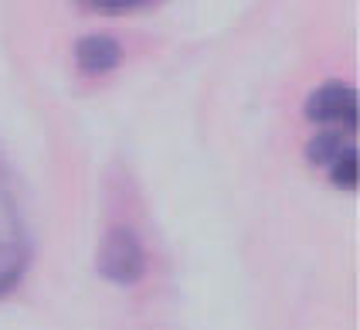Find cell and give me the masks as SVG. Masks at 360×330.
<instances>
[{
    "label": "cell",
    "instance_id": "obj_5",
    "mask_svg": "<svg viewBox=\"0 0 360 330\" xmlns=\"http://www.w3.org/2000/svg\"><path fill=\"white\" fill-rule=\"evenodd\" d=\"M347 146H350V144H343L340 129H323V133H316V137L309 140V146H306V157H309L313 164L330 167L343 153V150H347Z\"/></svg>",
    "mask_w": 360,
    "mask_h": 330
},
{
    "label": "cell",
    "instance_id": "obj_3",
    "mask_svg": "<svg viewBox=\"0 0 360 330\" xmlns=\"http://www.w3.org/2000/svg\"><path fill=\"white\" fill-rule=\"evenodd\" d=\"M302 113H306V120H313V123L357 129V113H360L357 92H354V85L337 82V79H333V82H323L306 96Z\"/></svg>",
    "mask_w": 360,
    "mask_h": 330
},
{
    "label": "cell",
    "instance_id": "obj_4",
    "mask_svg": "<svg viewBox=\"0 0 360 330\" xmlns=\"http://www.w3.org/2000/svg\"><path fill=\"white\" fill-rule=\"evenodd\" d=\"M122 58V48L112 34H85L75 42V62L82 72L89 75H102V72H112Z\"/></svg>",
    "mask_w": 360,
    "mask_h": 330
},
{
    "label": "cell",
    "instance_id": "obj_7",
    "mask_svg": "<svg viewBox=\"0 0 360 330\" xmlns=\"http://www.w3.org/2000/svg\"><path fill=\"white\" fill-rule=\"evenodd\" d=\"M89 11H99V14H126V11H146L150 4H143V0H122V4H105V0H96V4H85Z\"/></svg>",
    "mask_w": 360,
    "mask_h": 330
},
{
    "label": "cell",
    "instance_id": "obj_2",
    "mask_svg": "<svg viewBox=\"0 0 360 330\" xmlns=\"http://www.w3.org/2000/svg\"><path fill=\"white\" fill-rule=\"evenodd\" d=\"M24 266H27V231L20 222L14 191L0 174V296L11 286H18Z\"/></svg>",
    "mask_w": 360,
    "mask_h": 330
},
{
    "label": "cell",
    "instance_id": "obj_6",
    "mask_svg": "<svg viewBox=\"0 0 360 330\" xmlns=\"http://www.w3.org/2000/svg\"><path fill=\"white\" fill-rule=\"evenodd\" d=\"M326 170H330V181L337 187H357V146H347Z\"/></svg>",
    "mask_w": 360,
    "mask_h": 330
},
{
    "label": "cell",
    "instance_id": "obj_1",
    "mask_svg": "<svg viewBox=\"0 0 360 330\" xmlns=\"http://www.w3.org/2000/svg\"><path fill=\"white\" fill-rule=\"evenodd\" d=\"M96 269L102 279L116 283V286H133L146 272V248L140 235L129 225H112L99 242L96 252Z\"/></svg>",
    "mask_w": 360,
    "mask_h": 330
}]
</instances>
